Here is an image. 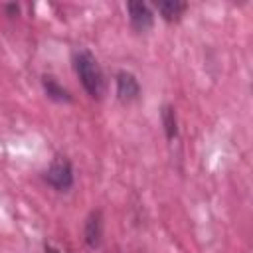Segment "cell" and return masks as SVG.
I'll list each match as a JSON object with an SVG mask.
<instances>
[{
    "label": "cell",
    "mask_w": 253,
    "mask_h": 253,
    "mask_svg": "<svg viewBox=\"0 0 253 253\" xmlns=\"http://www.w3.org/2000/svg\"><path fill=\"white\" fill-rule=\"evenodd\" d=\"M83 239H85L87 247H91V249H97L101 245V239H103V213H101V210H93L87 215L85 225H83Z\"/></svg>",
    "instance_id": "5b68a950"
},
{
    "label": "cell",
    "mask_w": 253,
    "mask_h": 253,
    "mask_svg": "<svg viewBox=\"0 0 253 253\" xmlns=\"http://www.w3.org/2000/svg\"><path fill=\"white\" fill-rule=\"evenodd\" d=\"M73 69H75L85 93L91 99L99 101L105 93V77H103L97 57L89 49H79L73 53Z\"/></svg>",
    "instance_id": "6da1fadb"
},
{
    "label": "cell",
    "mask_w": 253,
    "mask_h": 253,
    "mask_svg": "<svg viewBox=\"0 0 253 253\" xmlns=\"http://www.w3.org/2000/svg\"><path fill=\"white\" fill-rule=\"evenodd\" d=\"M160 121L166 132V138L172 140L178 136V119H176V109L172 105H164L160 111Z\"/></svg>",
    "instance_id": "ba28073f"
},
{
    "label": "cell",
    "mask_w": 253,
    "mask_h": 253,
    "mask_svg": "<svg viewBox=\"0 0 253 253\" xmlns=\"http://www.w3.org/2000/svg\"><path fill=\"white\" fill-rule=\"evenodd\" d=\"M186 8H188V4L186 2H180V0H162V2H156V10L162 16V20H166V22H178L182 18V14L186 12Z\"/></svg>",
    "instance_id": "52a82bcc"
},
{
    "label": "cell",
    "mask_w": 253,
    "mask_h": 253,
    "mask_svg": "<svg viewBox=\"0 0 253 253\" xmlns=\"http://www.w3.org/2000/svg\"><path fill=\"white\" fill-rule=\"evenodd\" d=\"M115 85H117V97L123 103H132L140 97V83L136 75L126 69H121L115 75Z\"/></svg>",
    "instance_id": "3957f363"
},
{
    "label": "cell",
    "mask_w": 253,
    "mask_h": 253,
    "mask_svg": "<svg viewBox=\"0 0 253 253\" xmlns=\"http://www.w3.org/2000/svg\"><path fill=\"white\" fill-rule=\"evenodd\" d=\"M43 180L57 192H67L73 186L75 174H73V164L65 156H55L47 170L43 172Z\"/></svg>",
    "instance_id": "7a4b0ae2"
},
{
    "label": "cell",
    "mask_w": 253,
    "mask_h": 253,
    "mask_svg": "<svg viewBox=\"0 0 253 253\" xmlns=\"http://www.w3.org/2000/svg\"><path fill=\"white\" fill-rule=\"evenodd\" d=\"M4 10L8 12V16H10V18H14V16H18L20 6H18V4H4Z\"/></svg>",
    "instance_id": "9c48e42d"
},
{
    "label": "cell",
    "mask_w": 253,
    "mask_h": 253,
    "mask_svg": "<svg viewBox=\"0 0 253 253\" xmlns=\"http://www.w3.org/2000/svg\"><path fill=\"white\" fill-rule=\"evenodd\" d=\"M126 12H128V22L132 30L136 32H146L154 24V12L150 10L148 4L144 2H126Z\"/></svg>",
    "instance_id": "277c9868"
},
{
    "label": "cell",
    "mask_w": 253,
    "mask_h": 253,
    "mask_svg": "<svg viewBox=\"0 0 253 253\" xmlns=\"http://www.w3.org/2000/svg\"><path fill=\"white\" fill-rule=\"evenodd\" d=\"M43 253H59V249H55L53 245H45L43 247Z\"/></svg>",
    "instance_id": "30bf717a"
},
{
    "label": "cell",
    "mask_w": 253,
    "mask_h": 253,
    "mask_svg": "<svg viewBox=\"0 0 253 253\" xmlns=\"http://www.w3.org/2000/svg\"><path fill=\"white\" fill-rule=\"evenodd\" d=\"M42 87L43 93L47 95V99L55 101V103H71L73 95L69 93V89H65L53 75H42Z\"/></svg>",
    "instance_id": "8992f818"
}]
</instances>
